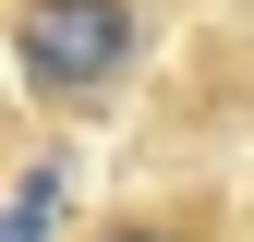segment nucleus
I'll list each match as a JSON object with an SVG mask.
<instances>
[{"label":"nucleus","mask_w":254,"mask_h":242,"mask_svg":"<svg viewBox=\"0 0 254 242\" xmlns=\"http://www.w3.org/2000/svg\"><path fill=\"white\" fill-rule=\"evenodd\" d=\"M12 60L37 97H97L133 60V0H24L12 12Z\"/></svg>","instance_id":"1"},{"label":"nucleus","mask_w":254,"mask_h":242,"mask_svg":"<svg viewBox=\"0 0 254 242\" xmlns=\"http://www.w3.org/2000/svg\"><path fill=\"white\" fill-rule=\"evenodd\" d=\"M49 218H61V158H24V182H12V218H0V242H49Z\"/></svg>","instance_id":"2"},{"label":"nucleus","mask_w":254,"mask_h":242,"mask_svg":"<svg viewBox=\"0 0 254 242\" xmlns=\"http://www.w3.org/2000/svg\"><path fill=\"white\" fill-rule=\"evenodd\" d=\"M109 242H157V230H109Z\"/></svg>","instance_id":"3"}]
</instances>
